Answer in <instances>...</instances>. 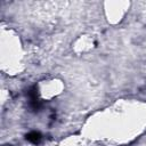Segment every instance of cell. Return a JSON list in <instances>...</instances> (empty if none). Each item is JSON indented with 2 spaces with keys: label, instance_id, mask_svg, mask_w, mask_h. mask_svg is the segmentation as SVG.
<instances>
[{
  "label": "cell",
  "instance_id": "7a4b0ae2",
  "mask_svg": "<svg viewBox=\"0 0 146 146\" xmlns=\"http://www.w3.org/2000/svg\"><path fill=\"white\" fill-rule=\"evenodd\" d=\"M25 138H26V140H29L30 143L38 145V144L41 141L42 136H41V133H40V132H38V131H31V132H29V133L26 135V137H25Z\"/></svg>",
  "mask_w": 146,
  "mask_h": 146
},
{
  "label": "cell",
  "instance_id": "6da1fadb",
  "mask_svg": "<svg viewBox=\"0 0 146 146\" xmlns=\"http://www.w3.org/2000/svg\"><path fill=\"white\" fill-rule=\"evenodd\" d=\"M36 87H32L29 91V106L32 111H39L41 108V102L38 97V92H36Z\"/></svg>",
  "mask_w": 146,
  "mask_h": 146
}]
</instances>
